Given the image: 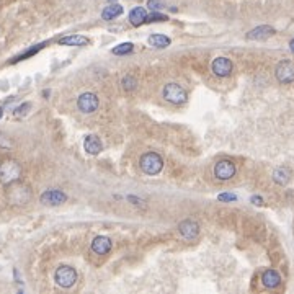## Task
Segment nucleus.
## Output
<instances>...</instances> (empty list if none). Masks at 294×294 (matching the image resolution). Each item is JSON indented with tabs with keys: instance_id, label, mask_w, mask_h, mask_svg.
I'll return each mask as SVG.
<instances>
[{
	"instance_id": "f257e3e1",
	"label": "nucleus",
	"mask_w": 294,
	"mask_h": 294,
	"mask_svg": "<svg viewBox=\"0 0 294 294\" xmlns=\"http://www.w3.org/2000/svg\"><path fill=\"white\" fill-rule=\"evenodd\" d=\"M139 165L141 170L147 173V175H157V173H160L162 169H164V160L155 152H146V154L141 155Z\"/></svg>"
},
{
	"instance_id": "f03ea898",
	"label": "nucleus",
	"mask_w": 294,
	"mask_h": 294,
	"mask_svg": "<svg viewBox=\"0 0 294 294\" xmlns=\"http://www.w3.org/2000/svg\"><path fill=\"white\" fill-rule=\"evenodd\" d=\"M20 175H22V167L15 160H5L0 165V182L3 185H10L13 182H18Z\"/></svg>"
},
{
	"instance_id": "7ed1b4c3",
	"label": "nucleus",
	"mask_w": 294,
	"mask_h": 294,
	"mask_svg": "<svg viewBox=\"0 0 294 294\" xmlns=\"http://www.w3.org/2000/svg\"><path fill=\"white\" fill-rule=\"evenodd\" d=\"M7 196L10 199V203H13V204H25V203L30 201L31 193L28 190V186L22 185V183L13 182V183H10Z\"/></svg>"
},
{
	"instance_id": "20e7f679",
	"label": "nucleus",
	"mask_w": 294,
	"mask_h": 294,
	"mask_svg": "<svg viewBox=\"0 0 294 294\" xmlns=\"http://www.w3.org/2000/svg\"><path fill=\"white\" fill-rule=\"evenodd\" d=\"M54 280H56V283L61 288H66V290H67V288H72L74 285H75L77 271H75V268H72V266L62 265V266H59V268L56 270Z\"/></svg>"
},
{
	"instance_id": "39448f33",
	"label": "nucleus",
	"mask_w": 294,
	"mask_h": 294,
	"mask_svg": "<svg viewBox=\"0 0 294 294\" xmlns=\"http://www.w3.org/2000/svg\"><path fill=\"white\" fill-rule=\"evenodd\" d=\"M164 98L173 105H183L186 102V90L178 83H167L164 87Z\"/></svg>"
},
{
	"instance_id": "423d86ee",
	"label": "nucleus",
	"mask_w": 294,
	"mask_h": 294,
	"mask_svg": "<svg viewBox=\"0 0 294 294\" xmlns=\"http://www.w3.org/2000/svg\"><path fill=\"white\" fill-rule=\"evenodd\" d=\"M275 75L278 78V82L280 83H285V85H288V83H291L294 82V64L291 61H281L280 64L276 66V69H275Z\"/></svg>"
},
{
	"instance_id": "0eeeda50",
	"label": "nucleus",
	"mask_w": 294,
	"mask_h": 294,
	"mask_svg": "<svg viewBox=\"0 0 294 294\" xmlns=\"http://www.w3.org/2000/svg\"><path fill=\"white\" fill-rule=\"evenodd\" d=\"M77 108L80 110L82 113H87V114L97 111L98 97L95 95V93H90V92L82 93V95L78 97V100H77Z\"/></svg>"
},
{
	"instance_id": "6e6552de",
	"label": "nucleus",
	"mask_w": 294,
	"mask_h": 294,
	"mask_svg": "<svg viewBox=\"0 0 294 294\" xmlns=\"http://www.w3.org/2000/svg\"><path fill=\"white\" fill-rule=\"evenodd\" d=\"M211 71L216 77H227L232 72V61L227 57H216L211 64Z\"/></svg>"
},
{
	"instance_id": "1a4fd4ad",
	"label": "nucleus",
	"mask_w": 294,
	"mask_h": 294,
	"mask_svg": "<svg viewBox=\"0 0 294 294\" xmlns=\"http://www.w3.org/2000/svg\"><path fill=\"white\" fill-rule=\"evenodd\" d=\"M214 175L219 180H230L235 175V165L230 160H219L214 167Z\"/></svg>"
},
{
	"instance_id": "9d476101",
	"label": "nucleus",
	"mask_w": 294,
	"mask_h": 294,
	"mask_svg": "<svg viewBox=\"0 0 294 294\" xmlns=\"http://www.w3.org/2000/svg\"><path fill=\"white\" fill-rule=\"evenodd\" d=\"M66 201H67L66 193H62L61 190H48L41 195V203L48 204V206H59V204Z\"/></svg>"
},
{
	"instance_id": "9b49d317",
	"label": "nucleus",
	"mask_w": 294,
	"mask_h": 294,
	"mask_svg": "<svg viewBox=\"0 0 294 294\" xmlns=\"http://www.w3.org/2000/svg\"><path fill=\"white\" fill-rule=\"evenodd\" d=\"M178 230H180V234L185 239H196L199 234V225H198V222H195V220L186 219V220H183V222H180Z\"/></svg>"
},
{
	"instance_id": "f8f14e48",
	"label": "nucleus",
	"mask_w": 294,
	"mask_h": 294,
	"mask_svg": "<svg viewBox=\"0 0 294 294\" xmlns=\"http://www.w3.org/2000/svg\"><path fill=\"white\" fill-rule=\"evenodd\" d=\"M92 250L98 255H107L110 250H111V240L105 235H98V237L93 239L92 242Z\"/></svg>"
},
{
	"instance_id": "ddd939ff",
	"label": "nucleus",
	"mask_w": 294,
	"mask_h": 294,
	"mask_svg": "<svg viewBox=\"0 0 294 294\" xmlns=\"http://www.w3.org/2000/svg\"><path fill=\"white\" fill-rule=\"evenodd\" d=\"M273 35H275V30L268 25H263V26H258V28L252 30L250 33L247 35V38L255 39V41H263V39H268Z\"/></svg>"
},
{
	"instance_id": "4468645a",
	"label": "nucleus",
	"mask_w": 294,
	"mask_h": 294,
	"mask_svg": "<svg viewBox=\"0 0 294 294\" xmlns=\"http://www.w3.org/2000/svg\"><path fill=\"white\" fill-rule=\"evenodd\" d=\"M261 283H263L265 288H270V290H273V288L280 286L281 276H280V273H278L276 270H266L263 275H261Z\"/></svg>"
},
{
	"instance_id": "2eb2a0df",
	"label": "nucleus",
	"mask_w": 294,
	"mask_h": 294,
	"mask_svg": "<svg viewBox=\"0 0 294 294\" xmlns=\"http://www.w3.org/2000/svg\"><path fill=\"white\" fill-rule=\"evenodd\" d=\"M83 147H85V150L88 152L90 155H97L102 152V141H100V138H97V136H87L85 141H83Z\"/></svg>"
},
{
	"instance_id": "dca6fc26",
	"label": "nucleus",
	"mask_w": 294,
	"mask_h": 294,
	"mask_svg": "<svg viewBox=\"0 0 294 294\" xmlns=\"http://www.w3.org/2000/svg\"><path fill=\"white\" fill-rule=\"evenodd\" d=\"M59 44H62V46H85V44H88V38H85V36H82V35H71V36L61 38Z\"/></svg>"
},
{
	"instance_id": "f3484780",
	"label": "nucleus",
	"mask_w": 294,
	"mask_h": 294,
	"mask_svg": "<svg viewBox=\"0 0 294 294\" xmlns=\"http://www.w3.org/2000/svg\"><path fill=\"white\" fill-rule=\"evenodd\" d=\"M146 18H147L146 8H143V7H134L133 10H131V13H129V22H131V25L141 26V25L146 22Z\"/></svg>"
},
{
	"instance_id": "a211bd4d",
	"label": "nucleus",
	"mask_w": 294,
	"mask_h": 294,
	"mask_svg": "<svg viewBox=\"0 0 294 294\" xmlns=\"http://www.w3.org/2000/svg\"><path fill=\"white\" fill-rule=\"evenodd\" d=\"M273 180H275V183H278V185L285 186L291 180V172L288 170L286 167H280V169L273 172Z\"/></svg>"
},
{
	"instance_id": "6ab92c4d",
	"label": "nucleus",
	"mask_w": 294,
	"mask_h": 294,
	"mask_svg": "<svg viewBox=\"0 0 294 294\" xmlns=\"http://www.w3.org/2000/svg\"><path fill=\"white\" fill-rule=\"evenodd\" d=\"M121 13H123V7H121V5L111 3V5H108V7L102 12V18L103 20H113V18L119 17Z\"/></svg>"
},
{
	"instance_id": "aec40b11",
	"label": "nucleus",
	"mask_w": 294,
	"mask_h": 294,
	"mask_svg": "<svg viewBox=\"0 0 294 294\" xmlns=\"http://www.w3.org/2000/svg\"><path fill=\"white\" fill-rule=\"evenodd\" d=\"M149 44L154 48H167L170 46V38H167L165 35H150L149 36Z\"/></svg>"
},
{
	"instance_id": "412c9836",
	"label": "nucleus",
	"mask_w": 294,
	"mask_h": 294,
	"mask_svg": "<svg viewBox=\"0 0 294 294\" xmlns=\"http://www.w3.org/2000/svg\"><path fill=\"white\" fill-rule=\"evenodd\" d=\"M131 51H133V44H131V43H123V44H118L116 46V48H114L113 49V54H129V52Z\"/></svg>"
},
{
	"instance_id": "4be33fe9",
	"label": "nucleus",
	"mask_w": 294,
	"mask_h": 294,
	"mask_svg": "<svg viewBox=\"0 0 294 294\" xmlns=\"http://www.w3.org/2000/svg\"><path fill=\"white\" fill-rule=\"evenodd\" d=\"M167 15H162V13H157L154 12L152 15H147V18H146V22L147 23H152V22H167Z\"/></svg>"
},
{
	"instance_id": "5701e85b",
	"label": "nucleus",
	"mask_w": 294,
	"mask_h": 294,
	"mask_svg": "<svg viewBox=\"0 0 294 294\" xmlns=\"http://www.w3.org/2000/svg\"><path fill=\"white\" fill-rule=\"evenodd\" d=\"M123 87H124V90H128V92L134 90V88H136V80H134V77H131V75L124 77V78H123Z\"/></svg>"
},
{
	"instance_id": "b1692460",
	"label": "nucleus",
	"mask_w": 294,
	"mask_h": 294,
	"mask_svg": "<svg viewBox=\"0 0 294 294\" xmlns=\"http://www.w3.org/2000/svg\"><path fill=\"white\" fill-rule=\"evenodd\" d=\"M147 7L155 12V10H160L164 7V3H162V0H149V2H147Z\"/></svg>"
},
{
	"instance_id": "393cba45",
	"label": "nucleus",
	"mask_w": 294,
	"mask_h": 294,
	"mask_svg": "<svg viewBox=\"0 0 294 294\" xmlns=\"http://www.w3.org/2000/svg\"><path fill=\"white\" fill-rule=\"evenodd\" d=\"M218 198L219 201H235V199H237V196L232 195V193H220Z\"/></svg>"
},
{
	"instance_id": "a878e982",
	"label": "nucleus",
	"mask_w": 294,
	"mask_h": 294,
	"mask_svg": "<svg viewBox=\"0 0 294 294\" xmlns=\"http://www.w3.org/2000/svg\"><path fill=\"white\" fill-rule=\"evenodd\" d=\"M30 108H31L30 103H23L22 107H18L17 110H15V114H17V116H22V114L26 113V110H30Z\"/></svg>"
},
{
	"instance_id": "bb28decb",
	"label": "nucleus",
	"mask_w": 294,
	"mask_h": 294,
	"mask_svg": "<svg viewBox=\"0 0 294 294\" xmlns=\"http://www.w3.org/2000/svg\"><path fill=\"white\" fill-rule=\"evenodd\" d=\"M252 203L257 204V206H260V204L263 203V199H261L260 196H254V198H252Z\"/></svg>"
},
{
	"instance_id": "cd10ccee",
	"label": "nucleus",
	"mask_w": 294,
	"mask_h": 294,
	"mask_svg": "<svg viewBox=\"0 0 294 294\" xmlns=\"http://www.w3.org/2000/svg\"><path fill=\"white\" fill-rule=\"evenodd\" d=\"M290 48H291V51L294 52V39L291 41V43H290Z\"/></svg>"
},
{
	"instance_id": "c85d7f7f",
	"label": "nucleus",
	"mask_w": 294,
	"mask_h": 294,
	"mask_svg": "<svg viewBox=\"0 0 294 294\" xmlns=\"http://www.w3.org/2000/svg\"><path fill=\"white\" fill-rule=\"evenodd\" d=\"M2 114H3V110H2V107H0V118H2Z\"/></svg>"
},
{
	"instance_id": "c756f323",
	"label": "nucleus",
	"mask_w": 294,
	"mask_h": 294,
	"mask_svg": "<svg viewBox=\"0 0 294 294\" xmlns=\"http://www.w3.org/2000/svg\"><path fill=\"white\" fill-rule=\"evenodd\" d=\"M111 2H113V0H111Z\"/></svg>"
}]
</instances>
